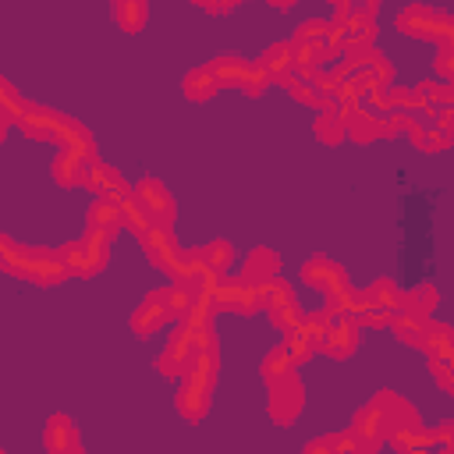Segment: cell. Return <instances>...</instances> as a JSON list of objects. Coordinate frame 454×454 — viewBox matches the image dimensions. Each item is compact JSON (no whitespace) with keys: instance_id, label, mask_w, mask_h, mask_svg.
I'll return each instance as SVG.
<instances>
[{"instance_id":"cell-1","label":"cell","mask_w":454,"mask_h":454,"mask_svg":"<svg viewBox=\"0 0 454 454\" xmlns=\"http://www.w3.org/2000/svg\"><path fill=\"white\" fill-rule=\"evenodd\" d=\"M18 128H21V135H28V138H35V142H53L57 149H74V153L96 156V145H92L89 128L78 124V121L67 117V114L50 110V106L25 103V114H21Z\"/></svg>"},{"instance_id":"cell-2","label":"cell","mask_w":454,"mask_h":454,"mask_svg":"<svg viewBox=\"0 0 454 454\" xmlns=\"http://www.w3.org/2000/svg\"><path fill=\"white\" fill-rule=\"evenodd\" d=\"M0 262H4L7 273L21 277V280H32V284H43V287H53V284L71 277L60 252H53V248H21L11 238H0Z\"/></svg>"},{"instance_id":"cell-3","label":"cell","mask_w":454,"mask_h":454,"mask_svg":"<svg viewBox=\"0 0 454 454\" xmlns=\"http://www.w3.org/2000/svg\"><path fill=\"white\" fill-rule=\"evenodd\" d=\"M216 369H220V358H216V348H206L199 351V358L188 365V372L181 376V387H177V411L184 419H202L209 411V397H213V387H216Z\"/></svg>"},{"instance_id":"cell-4","label":"cell","mask_w":454,"mask_h":454,"mask_svg":"<svg viewBox=\"0 0 454 454\" xmlns=\"http://www.w3.org/2000/svg\"><path fill=\"white\" fill-rule=\"evenodd\" d=\"M142 248H145V255L153 259V266H160V270L170 277V284H188V277H192V270H195V252H184V248L177 245V238H174L167 227H156V231L142 241Z\"/></svg>"},{"instance_id":"cell-5","label":"cell","mask_w":454,"mask_h":454,"mask_svg":"<svg viewBox=\"0 0 454 454\" xmlns=\"http://www.w3.org/2000/svg\"><path fill=\"white\" fill-rule=\"evenodd\" d=\"M57 252H60V259H64L71 277H96L110 259V238H103L96 231H85L82 238L60 245Z\"/></svg>"},{"instance_id":"cell-6","label":"cell","mask_w":454,"mask_h":454,"mask_svg":"<svg viewBox=\"0 0 454 454\" xmlns=\"http://www.w3.org/2000/svg\"><path fill=\"white\" fill-rule=\"evenodd\" d=\"M397 28L411 39H433V43H447L454 39V14H443L436 7L426 4H408L397 14Z\"/></svg>"},{"instance_id":"cell-7","label":"cell","mask_w":454,"mask_h":454,"mask_svg":"<svg viewBox=\"0 0 454 454\" xmlns=\"http://www.w3.org/2000/svg\"><path fill=\"white\" fill-rule=\"evenodd\" d=\"M262 294H266L270 323H273L277 330L294 333V330L305 323V312H301V305H298V298H294V291H291V284H287V280L273 277L270 284H262Z\"/></svg>"},{"instance_id":"cell-8","label":"cell","mask_w":454,"mask_h":454,"mask_svg":"<svg viewBox=\"0 0 454 454\" xmlns=\"http://www.w3.org/2000/svg\"><path fill=\"white\" fill-rule=\"evenodd\" d=\"M216 301H220V309H234L241 316H252V312L266 309L262 287H255V284H248L241 277H223L220 287H216Z\"/></svg>"},{"instance_id":"cell-9","label":"cell","mask_w":454,"mask_h":454,"mask_svg":"<svg viewBox=\"0 0 454 454\" xmlns=\"http://www.w3.org/2000/svg\"><path fill=\"white\" fill-rule=\"evenodd\" d=\"M301 408H305V387H301L298 372H291V376L270 383V415H273L277 422H284V426L294 422Z\"/></svg>"},{"instance_id":"cell-10","label":"cell","mask_w":454,"mask_h":454,"mask_svg":"<svg viewBox=\"0 0 454 454\" xmlns=\"http://www.w3.org/2000/svg\"><path fill=\"white\" fill-rule=\"evenodd\" d=\"M351 433L362 440L365 454H376V450L387 443V436H390V422H387L383 408H380L376 401H369V404H362V408L355 411V419H351Z\"/></svg>"},{"instance_id":"cell-11","label":"cell","mask_w":454,"mask_h":454,"mask_svg":"<svg viewBox=\"0 0 454 454\" xmlns=\"http://www.w3.org/2000/svg\"><path fill=\"white\" fill-rule=\"evenodd\" d=\"M135 199H138V206L153 216L156 227H167V231H170L177 209H174V199H170V192H167L163 181H156V177H142V181L135 184Z\"/></svg>"},{"instance_id":"cell-12","label":"cell","mask_w":454,"mask_h":454,"mask_svg":"<svg viewBox=\"0 0 454 454\" xmlns=\"http://www.w3.org/2000/svg\"><path fill=\"white\" fill-rule=\"evenodd\" d=\"M301 280H305L309 287L323 291V294H337V291L351 287L344 266L333 262V259H326V255H312V259H305V262H301Z\"/></svg>"},{"instance_id":"cell-13","label":"cell","mask_w":454,"mask_h":454,"mask_svg":"<svg viewBox=\"0 0 454 454\" xmlns=\"http://www.w3.org/2000/svg\"><path fill=\"white\" fill-rule=\"evenodd\" d=\"M422 351H426V358H429L433 376L443 372V369H454V326H447V323H433V319H429Z\"/></svg>"},{"instance_id":"cell-14","label":"cell","mask_w":454,"mask_h":454,"mask_svg":"<svg viewBox=\"0 0 454 454\" xmlns=\"http://www.w3.org/2000/svg\"><path fill=\"white\" fill-rule=\"evenodd\" d=\"M92 167H96V156H85V153H74V149H60L50 170H53L57 184H64V188H78V184H89Z\"/></svg>"},{"instance_id":"cell-15","label":"cell","mask_w":454,"mask_h":454,"mask_svg":"<svg viewBox=\"0 0 454 454\" xmlns=\"http://www.w3.org/2000/svg\"><path fill=\"white\" fill-rule=\"evenodd\" d=\"M259 64L270 71V78L284 89H291L298 82V67H294V50H291V39H280V43H270L259 57Z\"/></svg>"},{"instance_id":"cell-16","label":"cell","mask_w":454,"mask_h":454,"mask_svg":"<svg viewBox=\"0 0 454 454\" xmlns=\"http://www.w3.org/2000/svg\"><path fill=\"white\" fill-rule=\"evenodd\" d=\"M170 319H174V312L167 309L163 291H149V294L142 298V305L135 309V316H131V330H135V333H142V337H149V333L163 330Z\"/></svg>"},{"instance_id":"cell-17","label":"cell","mask_w":454,"mask_h":454,"mask_svg":"<svg viewBox=\"0 0 454 454\" xmlns=\"http://www.w3.org/2000/svg\"><path fill=\"white\" fill-rule=\"evenodd\" d=\"M348 135L355 138V142H376V138H387V135H394V117L390 114H376V110H355L351 114V121H348Z\"/></svg>"},{"instance_id":"cell-18","label":"cell","mask_w":454,"mask_h":454,"mask_svg":"<svg viewBox=\"0 0 454 454\" xmlns=\"http://www.w3.org/2000/svg\"><path fill=\"white\" fill-rule=\"evenodd\" d=\"M96 199H114V202H124V199H131L135 195V188L110 167V163H99L96 160V167H92V177H89V184H85Z\"/></svg>"},{"instance_id":"cell-19","label":"cell","mask_w":454,"mask_h":454,"mask_svg":"<svg viewBox=\"0 0 454 454\" xmlns=\"http://www.w3.org/2000/svg\"><path fill=\"white\" fill-rule=\"evenodd\" d=\"M355 348H358V323H355L351 316H337V319H330L323 351H326L330 358H351Z\"/></svg>"},{"instance_id":"cell-20","label":"cell","mask_w":454,"mask_h":454,"mask_svg":"<svg viewBox=\"0 0 454 454\" xmlns=\"http://www.w3.org/2000/svg\"><path fill=\"white\" fill-rule=\"evenodd\" d=\"M372 401L383 408V415H387V422H390V433H397V429H422V426H419V411H415L404 397H397L394 390H380Z\"/></svg>"},{"instance_id":"cell-21","label":"cell","mask_w":454,"mask_h":454,"mask_svg":"<svg viewBox=\"0 0 454 454\" xmlns=\"http://www.w3.org/2000/svg\"><path fill=\"white\" fill-rule=\"evenodd\" d=\"M277 273H280V255H277L273 248H255V252H248V259H245V266H241V280H248V284H255V287L270 284Z\"/></svg>"},{"instance_id":"cell-22","label":"cell","mask_w":454,"mask_h":454,"mask_svg":"<svg viewBox=\"0 0 454 454\" xmlns=\"http://www.w3.org/2000/svg\"><path fill=\"white\" fill-rule=\"evenodd\" d=\"M85 220H89V231H96V234H103V238H110V241H114L117 231L124 227V223H121V206H117L114 199H92Z\"/></svg>"},{"instance_id":"cell-23","label":"cell","mask_w":454,"mask_h":454,"mask_svg":"<svg viewBox=\"0 0 454 454\" xmlns=\"http://www.w3.org/2000/svg\"><path fill=\"white\" fill-rule=\"evenodd\" d=\"M43 440H46V450L50 454H71L78 447V426L67 415H50Z\"/></svg>"},{"instance_id":"cell-24","label":"cell","mask_w":454,"mask_h":454,"mask_svg":"<svg viewBox=\"0 0 454 454\" xmlns=\"http://www.w3.org/2000/svg\"><path fill=\"white\" fill-rule=\"evenodd\" d=\"M436 305H440V291L433 287V284H419V287H411V291H404L401 294V312H408V316H419V319H429L433 312H436Z\"/></svg>"},{"instance_id":"cell-25","label":"cell","mask_w":454,"mask_h":454,"mask_svg":"<svg viewBox=\"0 0 454 454\" xmlns=\"http://www.w3.org/2000/svg\"><path fill=\"white\" fill-rule=\"evenodd\" d=\"M184 96L192 99V103H206V99H213L216 92H220V85H216V74H213V67L209 64H199V67H192L188 74H184Z\"/></svg>"},{"instance_id":"cell-26","label":"cell","mask_w":454,"mask_h":454,"mask_svg":"<svg viewBox=\"0 0 454 454\" xmlns=\"http://www.w3.org/2000/svg\"><path fill=\"white\" fill-rule=\"evenodd\" d=\"M209 67H213L220 89H231V85L245 89V78H248V67L252 64L241 60V57H216V60H209Z\"/></svg>"},{"instance_id":"cell-27","label":"cell","mask_w":454,"mask_h":454,"mask_svg":"<svg viewBox=\"0 0 454 454\" xmlns=\"http://www.w3.org/2000/svg\"><path fill=\"white\" fill-rule=\"evenodd\" d=\"M121 206V223H124V231H131L138 241H145L153 231H156V223H153V216L138 206V199L131 195V199H124V202H117Z\"/></svg>"},{"instance_id":"cell-28","label":"cell","mask_w":454,"mask_h":454,"mask_svg":"<svg viewBox=\"0 0 454 454\" xmlns=\"http://www.w3.org/2000/svg\"><path fill=\"white\" fill-rule=\"evenodd\" d=\"M426 326H429V319H419V316H408V312H394V319H390V330L397 333V340H404V344H411V348H422L426 344Z\"/></svg>"},{"instance_id":"cell-29","label":"cell","mask_w":454,"mask_h":454,"mask_svg":"<svg viewBox=\"0 0 454 454\" xmlns=\"http://www.w3.org/2000/svg\"><path fill=\"white\" fill-rule=\"evenodd\" d=\"M110 14L124 32H138L145 25V18H149V7H145V0H117L110 7Z\"/></svg>"},{"instance_id":"cell-30","label":"cell","mask_w":454,"mask_h":454,"mask_svg":"<svg viewBox=\"0 0 454 454\" xmlns=\"http://www.w3.org/2000/svg\"><path fill=\"white\" fill-rule=\"evenodd\" d=\"M199 252V259L209 266V270H216L220 277L234 266V248H231V241H223V238H216V241H206L202 248H195Z\"/></svg>"},{"instance_id":"cell-31","label":"cell","mask_w":454,"mask_h":454,"mask_svg":"<svg viewBox=\"0 0 454 454\" xmlns=\"http://www.w3.org/2000/svg\"><path fill=\"white\" fill-rule=\"evenodd\" d=\"M259 369H262V380H266V383H277V380H284V376L294 372V358L287 355L284 344H277L273 351H266V358H262Z\"/></svg>"},{"instance_id":"cell-32","label":"cell","mask_w":454,"mask_h":454,"mask_svg":"<svg viewBox=\"0 0 454 454\" xmlns=\"http://www.w3.org/2000/svg\"><path fill=\"white\" fill-rule=\"evenodd\" d=\"M362 294H365V301H369V305H380V309L397 312V305H401V294H404V291H401L394 280H376V284H369Z\"/></svg>"},{"instance_id":"cell-33","label":"cell","mask_w":454,"mask_h":454,"mask_svg":"<svg viewBox=\"0 0 454 454\" xmlns=\"http://www.w3.org/2000/svg\"><path fill=\"white\" fill-rule=\"evenodd\" d=\"M312 128H316V135H319L326 145H337V142L348 135V121H344L337 110H323V114L316 117V124H312Z\"/></svg>"},{"instance_id":"cell-34","label":"cell","mask_w":454,"mask_h":454,"mask_svg":"<svg viewBox=\"0 0 454 454\" xmlns=\"http://www.w3.org/2000/svg\"><path fill=\"white\" fill-rule=\"evenodd\" d=\"M411 142H415V149H422V153H440V149L454 145L436 124H419V128L411 131Z\"/></svg>"},{"instance_id":"cell-35","label":"cell","mask_w":454,"mask_h":454,"mask_svg":"<svg viewBox=\"0 0 454 454\" xmlns=\"http://www.w3.org/2000/svg\"><path fill=\"white\" fill-rule=\"evenodd\" d=\"M287 92H291V96H294L298 103H305V106H316L319 114H323V110H333V106H337L333 99H326V96H323V92H319V89H316L312 82H305V78H298V82H294V85H291Z\"/></svg>"},{"instance_id":"cell-36","label":"cell","mask_w":454,"mask_h":454,"mask_svg":"<svg viewBox=\"0 0 454 454\" xmlns=\"http://www.w3.org/2000/svg\"><path fill=\"white\" fill-rule=\"evenodd\" d=\"M0 114H4V128L18 124L21 114H25V99H18V92H14V85L7 78L0 82Z\"/></svg>"},{"instance_id":"cell-37","label":"cell","mask_w":454,"mask_h":454,"mask_svg":"<svg viewBox=\"0 0 454 454\" xmlns=\"http://www.w3.org/2000/svg\"><path fill=\"white\" fill-rule=\"evenodd\" d=\"M326 443H330V450L333 454H365V447H362V440L351 433V429H340V433H330L326 436Z\"/></svg>"},{"instance_id":"cell-38","label":"cell","mask_w":454,"mask_h":454,"mask_svg":"<svg viewBox=\"0 0 454 454\" xmlns=\"http://www.w3.org/2000/svg\"><path fill=\"white\" fill-rule=\"evenodd\" d=\"M326 32H330V18H305L294 39H326Z\"/></svg>"},{"instance_id":"cell-39","label":"cell","mask_w":454,"mask_h":454,"mask_svg":"<svg viewBox=\"0 0 454 454\" xmlns=\"http://www.w3.org/2000/svg\"><path fill=\"white\" fill-rule=\"evenodd\" d=\"M270 82H273L270 71H266L262 64H252V67H248V78H245V92H248V96H259Z\"/></svg>"},{"instance_id":"cell-40","label":"cell","mask_w":454,"mask_h":454,"mask_svg":"<svg viewBox=\"0 0 454 454\" xmlns=\"http://www.w3.org/2000/svg\"><path fill=\"white\" fill-rule=\"evenodd\" d=\"M284 348H287V355L294 358V365H298V362H305V358H309V355L316 351V348H312V344H309V340H305V337H301L298 330H294V333H287Z\"/></svg>"},{"instance_id":"cell-41","label":"cell","mask_w":454,"mask_h":454,"mask_svg":"<svg viewBox=\"0 0 454 454\" xmlns=\"http://www.w3.org/2000/svg\"><path fill=\"white\" fill-rule=\"evenodd\" d=\"M436 74H443L447 82L454 78V39H447V43H440V53H436Z\"/></svg>"},{"instance_id":"cell-42","label":"cell","mask_w":454,"mask_h":454,"mask_svg":"<svg viewBox=\"0 0 454 454\" xmlns=\"http://www.w3.org/2000/svg\"><path fill=\"white\" fill-rule=\"evenodd\" d=\"M450 142H454V106H443V110H436V121H433Z\"/></svg>"},{"instance_id":"cell-43","label":"cell","mask_w":454,"mask_h":454,"mask_svg":"<svg viewBox=\"0 0 454 454\" xmlns=\"http://www.w3.org/2000/svg\"><path fill=\"white\" fill-rule=\"evenodd\" d=\"M301 454H333L330 450V443H326V436H319V440H312V443H305V450Z\"/></svg>"},{"instance_id":"cell-44","label":"cell","mask_w":454,"mask_h":454,"mask_svg":"<svg viewBox=\"0 0 454 454\" xmlns=\"http://www.w3.org/2000/svg\"><path fill=\"white\" fill-rule=\"evenodd\" d=\"M433 454H454V450H450V447H436Z\"/></svg>"},{"instance_id":"cell-45","label":"cell","mask_w":454,"mask_h":454,"mask_svg":"<svg viewBox=\"0 0 454 454\" xmlns=\"http://www.w3.org/2000/svg\"><path fill=\"white\" fill-rule=\"evenodd\" d=\"M450 82H454V78H450Z\"/></svg>"}]
</instances>
